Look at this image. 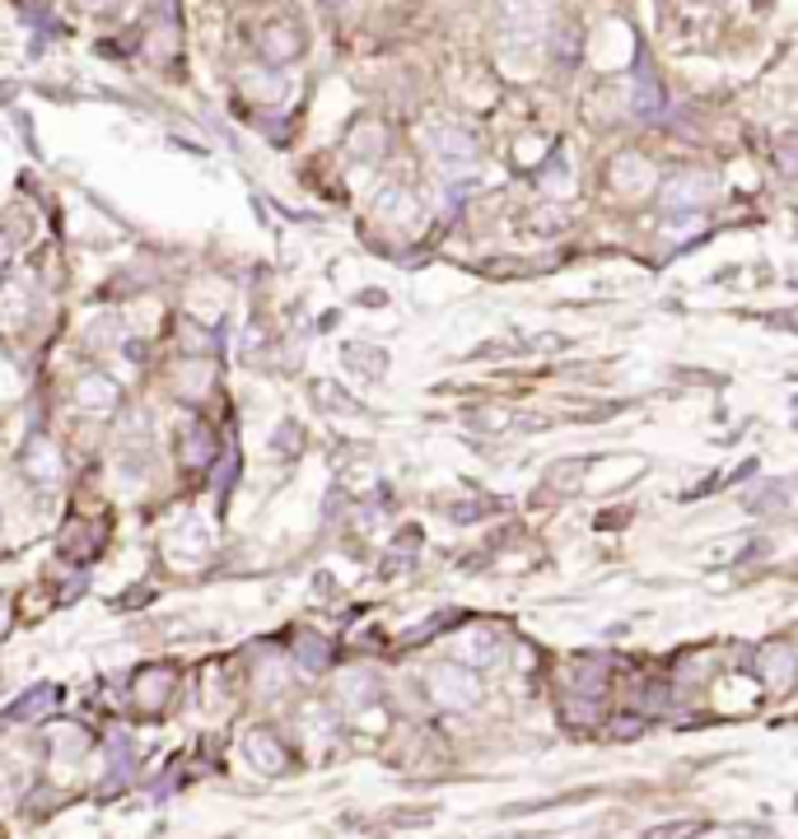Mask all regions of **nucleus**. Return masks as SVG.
<instances>
[{"instance_id":"f257e3e1","label":"nucleus","mask_w":798,"mask_h":839,"mask_svg":"<svg viewBox=\"0 0 798 839\" xmlns=\"http://www.w3.org/2000/svg\"><path fill=\"white\" fill-rule=\"evenodd\" d=\"M435 150H439L444 164H472V159H477L472 135L458 131V127H439V131H435Z\"/></svg>"},{"instance_id":"f03ea898","label":"nucleus","mask_w":798,"mask_h":839,"mask_svg":"<svg viewBox=\"0 0 798 839\" xmlns=\"http://www.w3.org/2000/svg\"><path fill=\"white\" fill-rule=\"evenodd\" d=\"M113 397H117V388H113V382H103V378H90V382H84V388L75 392L80 406H113Z\"/></svg>"},{"instance_id":"7ed1b4c3","label":"nucleus","mask_w":798,"mask_h":839,"mask_svg":"<svg viewBox=\"0 0 798 839\" xmlns=\"http://www.w3.org/2000/svg\"><path fill=\"white\" fill-rule=\"evenodd\" d=\"M84 5H94V10H103V5H113V0H84Z\"/></svg>"},{"instance_id":"20e7f679","label":"nucleus","mask_w":798,"mask_h":839,"mask_svg":"<svg viewBox=\"0 0 798 839\" xmlns=\"http://www.w3.org/2000/svg\"><path fill=\"white\" fill-rule=\"evenodd\" d=\"M0 261H5V243H0Z\"/></svg>"}]
</instances>
